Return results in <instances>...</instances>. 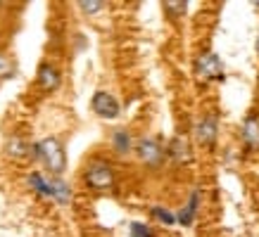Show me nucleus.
I'll return each mask as SVG.
<instances>
[{
  "label": "nucleus",
  "instance_id": "nucleus-1",
  "mask_svg": "<svg viewBox=\"0 0 259 237\" xmlns=\"http://www.w3.org/2000/svg\"><path fill=\"white\" fill-rule=\"evenodd\" d=\"M36 157L43 161L50 173L60 175L67 168V154H64V147L62 142L57 138H43V140L36 145Z\"/></svg>",
  "mask_w": 259,
  "mask_h": 237
},
{
  "label": "nucleus",
  "instance_id": "nucleus-2",
  "mask_svg": "<svg viewBox=\"0 0 259 237\" xmlns=\"http://www.w3.org/2000/svg\"><path fill=\"white\" fill-rule=\"evenodd\" d=\"M86 183L93 190H110L114 185V171L105 161H93L86 168Z\"/></svg>",
  "mask_w": 259,
  "mask_h": 237
},
{
  "label": "nucleus",
  "instance_id": "nucleus-3",
  "mask_svg": "<svg viewBox=\"0 0 259 237\" xmlns=\"http://www.w3.org/2000/svg\"><path fill=\"white\" fill-rule=\"evenodd\" d=\"M197 76L204 81H217L224 76V62H221L219 55H214V52H204V55L197 57Z\"/></svg>",
  "mask_w": 259,
  "mask_h": 237
},
{
  "label": "nucleus",
  "instance_id": "nucleus-4",
  "mask_svg": "<svg viewBox=\"0 0 259 237\" xmlns=\"http://www.w3.org/2000/svg\"><path fill=\"white\" fill-rule=\"evenodd\" d=\"M93 111L98 114V116L102 118H117L119 111H121V107H119V100L114 97V95L105 93V90H100V93L93 95Z\"/></svg>",
  "mask_w": 259,
  "mask_h": 237
},
{
  "label": "nucleus",
  "instance_id": "nucleus-5",
  "mask_svg": "<svg viewBox=\"0 0 259 237\" xmlns=\"http://www.w3.org/2000/svg\"><path fill=\"white\" fill-rule=\"evenodd\" d=\"M138 157H141V161H145L148 166H159L162 159H164V152H162L157 140L143 138V140L138 142Z\"/></svg>",
  "mask_w": 259,
  "mask_h": 237
},
{
  "label": "nucleus",
  "instance_id": "nucleus-6",
  "mask_svg": "<svg viewBox=\"0 0 259 237\" xmlns=\"http://www.w3.org/2000/svg\"><path fill=\"white\" fill-rule=\"evenodd\" d=\"M60 81H62V76H60V71L53 67V64H40L38 67V86L43 88V90H55L57 86H60Z\"/></svg>",
  "mask_w": 259,
  "mask_h": 237
},
{
  "label": "nucleus",
  "instance_id": "nucleus-7",
  "mask_svg": "<svg viewBox=\"0 0 259 237\" xmlns=\"http://www.w3.org/2000/svg\"><path fill=\"white\" fill-rule=\"evenodd\" d=\"M217 118L214 116H207V118H202L200 124H197V140L202 142V145H212L214 140H217Z\"/></svg>",
  "mask_w": 259,
  "mask_h": 237
},
{
  "label": "nucleus",
  "instance_id": "nucleus-8",
  "mask_svg": "<svg viewBox=\"0 0 259 237\" xmlns=\"http://www.w3.org/2000/svg\"><path fill=\"white\" fill-rule=\"evenodd\" d=\"M50 197L55 199V202H60V204H67L71 197V190L69 185L62 181V178H50Z\"/></svg>",
  "mask_w": 259,
  "mask_h": 237
},
{
  "label": "nucleus",
  "instance_id": "nucleus-9",
  "mask_svg": "<svg viewBox=\"0 0 259 237\" xmlns=\"http://www.w3.org/2000/svg\"><path fill=\"white\" fill-rule=\"evenodd\" d=\"M243 138L250 147H259V118L257 116H250L245 118L243 124Z\"/></svg>",
  "mask_w": 259,
  "mask_h": 237
},
{
  "label": "nucleus",
  "instance_id": "nucleus-10",
  "mask_svg": "<svg viewBox=\"0 0 259 237\" xmlns=\"http://www.w3.org/2000/svg\"><path fill=\"white\" fill-rule=\"evenodd\" d=\"M171 157L176 159V161H183V164L190 161V147L183 138H176V140L171 142Z\"/></svg>",
  "mask_w": 259,
  "mask_h": 237
},
{
  "label": "nucleus",
  "instance_id": "nucleus-11",
  "mask_svg": "<svg viewBox=\"0 0 259 237\" xmlns=\"http://www.w3.org/2000/svg\"><path fill=\"white\" fill-rule=\"evenodd\" d=\"M29 183H31V188L36 190L38 195L50 197V178H46V175H40V173H31L29 175Z\"/></svg>",
  "mask_w": 259,
  "mask_h": 237
},
{
  "label": "nucleus",
  "instance_id": "nucleus-12",
  "mask_svg": "<svg viewBox=\"0 0 259 237\" xmlns=\"http://www.w3.org/2000/svg\"><path fill=\"white\" fill-rule=\"evenodd\" d=\"M195 209H197V192H193V195H190L188 206L179 213V221L183 223V225H190V223H193V218H195Z\"/></svg>",
  "mask_w": 259,
  "mask_h": 237
},
{
  "label": "nucleus",
  "instance_id": "nucleus-13",
  "mask_svg": "<svg viewBox=\"0 0 259 237\" xmlns=\"http://www.w3.org/2000/svg\"><path fill=\"white\" fill-rule=\"evenodd\" d=\"M114 147H117V152H121V154L128 152V147H131V138H128L126 131H117V133H114Z\"/></svg>",
  "mask_w": 259,
  "mask_h": 237
},
{
  "label": "nucleus",
  "instance_id": "nucleus-14",
  "mask_svg": "<svg viewBox=\"0 0 259 237\" xmlns=\"http://www.w3.org/2000/svg\"><path fill=\"white\" fill-rule=\"evenodd\" d=\"M10 154L17 159H22L29 154V147L22 142V138H12V140H10Z\"/></svg>",
  "mask_w": 259,
  "mask_h": 237
},
{
  "label": "nucleus",
  "instance_id": "nucleus-15",
  "mask_svg": "<svg viewBox=\"0 0 259 237\" xmlns=\"http://www.w3.org/2000/svg\"><path fill=\"white\" fill-rule=\"evenodd\" d=\"M12 74H15V62L8 55L0 52V79H10Z\"/></svg>",
  "mask_w": 259,
  "mask_h": 237
},
{
  "label": "nucleus",
  "instance_id": "nucleus-16",
  "mask_svg": "<svg viewBox=\"0 0 259 237\" xmlns=\"http://www.w3.org/2000/svg\"><path fill=\"white\" fill-rule=\"evenodd\" d=\"M79 5H81V10H83L86 15H95V12H100V10L105 8V3H102V0H81Z\"/></svg>",
  "mask_w": 259,
  "mask_h": 237
},
{
  "label": "nucleus",
  "instance_id": "nucleus-17",
  "mask_svg": "<svg viewBox=\"0 0 259 237\" xmlns=\"http://www.w3.org/2000/svg\"><path fill=\"white\" fill-rule=\"evenodd\" d=\"M131 235L134 237H155L152 230H150L148 225H143V223H134V225H131Z\"/></svg>",
  "mask_w": 259,
  "mask_h": 237
},
{
  "label": "nucleus",
  "instance_id": "nucleus-18",
  "mask_svg": "<svg viewBox=\"0 0 259 237\" xmlns=\"http://www.w3.org/2000/svg\"><path fill=\"white\" fill-rule=\"evenodd\" d=\"M164 5H166V10H169V12H179V15H183L188 3H183V0H181V3H174V0H169V3H164Z\"/></svg>",
  "mask_w": 259,
  "mask_h": 237
},
{
  "label": "nucleus",
  "instance_id": "nucleus-19",
  "mask_svg": "<svg viewBox=\"0 0 259 237\" xmlns=\"http://www.w3.org/2000/svg\"><path fill=\"white\" fill-rule=\"evenodd\" d=\"M152 213H155L157 218H162L164 223H174V221H176V218H174V216L166 211V209H159V206H157V209H152Z\"/></svg>",
  "mask_w": 259,
  "mask_h": 237
},
{
  "label": "nucleus",
  "instance_id": "nucleus-20",
  "mask_svg": "<svg viewBox=\"0 0 259 237\" xmlns=\"http://www.w3.org/2000/svg\"><path fill=\"white\" fill-rule=\"evenodd\" d=\"M257 50H259V38H257Z\"/></svg>",
  "mask_w": 259,
  "mask_h": 237
}]
</instances>
